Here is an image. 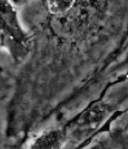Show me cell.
<instances>
[{
	"label": "cell",
	"instance_id": "1",
	"mask_svg": "<svg viewBox=\"0 0 128 149\" xmlns=\"http://www.w3.org/2000/svg\"><path fill=\"white\" fill-rule=\"evenodd\" d=\"M1 45L13 56L22 58L26 55L27 37L19 26L15 9L7 1H1Z\"/></svg>",
	"mask_w": 128,
	"mask_h": 149
},
{
	"label": "cell",
	"instance_id": "2",
	"mask_svg": "<svg viewBox=\"0 0 128 149\" xmlns=\"http://www.w3.org/2000/svg\"><path fill=\"white\" fill-rule=\"evenodd\" d=\"M74 1H48V6L49 10L54 13L65 12L71 8Z\"/></svg>",
	"mask_w": 128,
	"mask_h": 149
}]
</instances>
